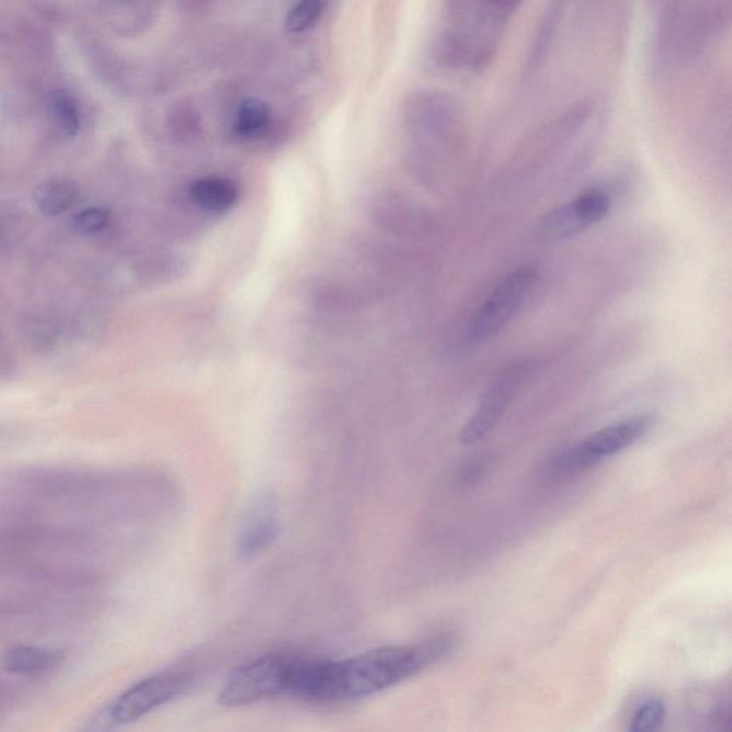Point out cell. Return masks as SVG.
<instances>
[{"instance_id":"obj_8","label":"cell","mask_w":732,"mask_h":732,"mask_svg":"<svg viewBox=\"0 0 732 732\" xmlns=\"http://www.w3.org/2000/svg\"><path fill=\"white\" fill-rule=\"evenodd\" d=\"M613 204V195L608 191L591 187L544 217L539 224V237L547 242L576 237L607 218Z\"/></svg>"},{"instance_id":"obj_13","label":"cell","mask_w":732,"mask_h":732,"mask_svg":"<svg viewBox=\"0 0 732 732\" xmlns=\"http://www.w3.org/2000/svg\"><path fill=\"white\" fill-rule=\"evenodd\" d=\"M270 117V106L264 101L247 100L239 106L235 128L239 135H255L265 128Z\"/></svg>"},{"instance_id":"obj_15","label":"cell","mask_w":732,"mask_h":732,"mask_svg":"<svg viewBox=\"0 0 732 732\" xmlns=\"http://www.w3.org/2000/svg\"><path fill=\"white\" fill-rule=\"evenodd\" d=\"M323 3L318 0H308V2H300L295 4L286 16V27L294 34L309 30L313 23L318 22L321 16Z\"/></svg>"},{"instance_id":"obj_5","label":"cell","mask_w":732,"mask_h":732,"mask_svg":"<svg viewBox=\"0 0 732 732\" xmlns=\"http://www.w3.org/2000/svg\"><path fill=\"white\" fill-rule=\"evenodd\" d=\"M535 283L537 271L531 266H521L506 274L469 319L466 330L469 344H483L499 335L524 307Z\"/></svg>"},{"instance_id":"obj_14","label":"cell","mask_w":732,"mask_h":732,"mask_svg":"<svg viewBox=\"0 0 732 732\" xmlns=\"http://www.w3.org/2000/svg\"><path fill=\"white\" fill-rule=\"evenodd\" d=\"M665 721V706L660 699H649L637 708L630 720V732H659Z\"/></svg>"},{"instance_id":"obj_4","label":"cell","mask_w":732,"mask_h":732,"mask_svg":"<svg viewBox=\"0 0 732 732\" xmlns=\"http://www.w3.org/2000/svg\"><path fill=\"white\" fill-rule=\"evenodd\" d=\"M295 656L275 652L237 666L220 688L219 702L225 707H242L288 696Z\"/></svg>"},{"instance_id":"obj_9","label":"cell","mask_w":732,"mask_h":732,"mask_svg":"<svg viewBox=\"0 0 732 732\" xmlns=\"http://www.w3.org/2000/svg\"><path fill=\"white\" fill-rule=\"evenodd\" d=\"M279 502L274 492L264 490L253 496L239 529L237 552L242 560L264 553L279 537Z\"/></svg>"},{"instance_id":"obj_3","label":"cell","mask_w":732,"mask_h":732,"mask_svg":"<svg viewBox=\"0 0 732 732\" xmlns=\"http://www.w3.org/2000/svg\"><path fill=\"white\" fill-rule=\"evenodd\" d=\"M652 422L654 418L651 415H637L614 422L581 441L575 447L558 454L549 464V471L552 476L564 478L598 466L604 459L614 457L644 438L650 433Z\"/></svg>"},{"instance_id":"obj_7","label":"cell","mask_w":732,"mask_h":732,"mask_svg":"<svg viewBox=\"0 0 732 732\" xmlns=\"http://www.w3.org/2000/svg\"><path fill=\"white\" fill-rule=\"evenodd\" d=\"M533 374L534 365L529 363L506 366L492 381L480 405L464 425L459 435L461 444L471 447L485 439L499 426L516 393Z\"/></svg>"},{"instance_id":"obj_16","label":"cell","mask_w":732,"mask_h":732,"mask_svg":"<svg viewBox=\"0 0 732 732\" xmlns=\"http://www.w3.org/2000/svg\"><path fill=\"white\" fill-rule=\"evenodd\" d=\"M54 110L65 133L69 136L77 135L79 125H81V117H79L78 106L72 98L68 96L67 93H58L54 100Z\"/></svg>"},{"instance_id":"obj_11","label":"cell","mask_w":732,"mask_h":732,"mask_svg":"<svg viewBox=\"0 0 732 732\" xmlns=\"http://www.w3.org/2000/svg\"><path fill=\"white\" fill-rule=\"evenodd\" d=\"M190 192L199 208L214 214L227 213L239 198L237 185L224 178H202L192 183Z\"/></svg>"},{"instance_id":"obj_1","label":"cell","mask_w":732,"mask_h":732,"mask_svg":"<svg viewBox=\"0 0 732 732\" xmlns=\"http://www.w3.org/2000/svg\"><path fill=\"white\" fill-rule=\"evenodd\" d=\"M449 650V641L435 638L415 645L384 647L340 661V701L384 691L420 674Z\"/></svg>"},{"instance_id":"obj_10","label":"cell","mask_w":732,"mask_h":732,"mask_svg":"<svg viewBox=\"0 0 732 732\" xmlns=\"http://www.w3.org/2000/svg\"><path fill=\"white\" fill-rule=\"evenodd\" d=\"M65 652L52 647L41 645H15L3 652L0 656V666L3 671L13 675H25V677H37L52 673L62 665Z\"/></svg>"},{"instance_id":"obj_17","label":"cell","mask_w":732,"mask_h":732,"mask_svg":"<svg viewBox=\"0 0 732 732\" xmlns=\"http://www.w3.org/2000/svg\"><path fill=\"white\" fill-rule=\"evenodd\" d=\"M110 222V214L101 208H88L79 213L73 219V228L78 232L92 235L101 232Z\"/></svg>"},{"instance_id":"obj_6","label":"cell","mask_w":732,"mask_h":732,"mask_svg":"<svg viewBox=\"0 0 732 732\" xmlns=\"http://www.w3.org/2000/svg\"><path fill=\"white\" fill-rule=\"evenodd\" d=\"M191 683L190 671H163V673L150 675L134 684L114 699L105 710L116 727L129 724L182 696L190 688Z\"/></svg>"},{"instance_id":"obj_12","label":"cell","mask_w":732,"mask_h":732,"mask_svg":"<svg viewBox=\"0 0 732 732\" xmlns=\"http://www.w3.org/2000/svg\"><path fill=\"white\" fill-rule=\"evenodd\" d=\"M79 194L77 183L69 180H52L35 191V202L42 214L55 217L67 213Z\"/></svg>"},{"instance_id":"obj_18","label":"cell","mask_w":732,"mask_h":732,"mask_svg":"<svg viewBox=\"0 0 732 732\" xmlns=\"http://www.w3.org/2000/svg\"><path fill=\"white\" fill-rule=\"evenodd\" d=\"M15 374V359L8 351L0 348V384L11 381Z\"/></svg>"},{"instance_id":"obj_2","label":"cell","mask_w":732,"mask_h":732,"mask_svg":"<svg viewBox=\"0 0 732 732\" xmlns=\"http://www.w3.org/2000/svg\"><path fill=\"white\" fill-rule=\"evenodd\" d=\"M515 7L508 2L455 4L450 26L444 34L448 62L469 72L487 67L499 49Z\"/></svg>"}]
</instances>
